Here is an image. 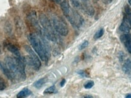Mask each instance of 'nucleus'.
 <instances>
[{
    "instance_id": "obj_8",
    "label": "nucleus",
    "mask_w": 131,
    "mask_h": 98,
    "mask_svg": "<svg viewBox=\"0 0 131 98\" xmlns=\"http://www.w3.org/2000/svg\"><path fill=\"white\" fill-rule=\"evenodd\" d=\"M121 42L125 46L127 51L131 54V36L129 33H124L120 36Z\"/></svg>"
},
{
    "instance_id": "obj_9",
    "label": "nucleus",
    "mask_w": 131,
    "mask_h": 98,
    "mask_svg": "<svg viewBox=\"0 0 131 98\" xmlns=\"http://www.w3.org/2000/svg\"><path fill=\"white\" fill-rule=\"evenodd\" d=\"M6 48L7 49V50L9 51L12 53L15 57L20 58V59L25 60V58L21 55L20 51H19L18 48L15 45L11 43H8L7 46H6Z\"/></svg>"
},
{
    "instance_id": "obj_29",
    "label": "nucleus",
    "mask_w": 131,
    "mask_h": 98,
    "mask_svg": "<svg viewBox=\"0 0 131 98\" xmlns=\"http://www.w3.org/2000/svg\"><path fill=\"white\" fill-rule=\"evenodd\" d=\"M83 1H89V0H83Z\"/></svg>"
},
{
    "instance_id": "obj_11",
    "label": "nucleus",
    "mask_w": 131,
    "mask_h": 98,
    "mask_svg": "<svg viewBox=\"0 0 131 98\" xmlns=\"http://www.w3.org/2000/svg\"><path fill=\"white\" fill-rule=\"evenodd\" d=\"M123 71L129 76H131V60L127 59L122 67Z\"/></svg>"
},
{
    "instance_id": "obj_7",
    "label": "nucleus",
    "mask_w": 131,
    "mask_h": 98,
    "mask_svg": "<svg viewBox=\"0 0 131 98\" xmlns=\"http://www.w3.org/2000/svg\"><path fill=\"white\" fill-rule=\"evenodd\" d=\"M119 30L124 33H129L131 30V19L128 16L124 15L123 19L119 27Z\"/></svg>"
},
{
    "instance_id": "obj_4",
    "label": "nucleus",
    "mask_w": 131,
    "mask_h": 98,
    "mask_svg": "<svg viewBox=\"0 0 131 98\" xmlns=\"http://www.w3.org/2000/svg\"><path fill=\"white\" fill-rule=\"evenodd\" d=\"M39 21L42 27V34L46 38L53 42L58 41V37L56 34L57 32L53 28L51 21H49L46 14L42 13L39 14Z\"/></svg>"
},
{
    "instance_id": "obj_19",
    "label": "nucleus",
    "mask_w": 131,
    "mask_h": 98,
    "mask_svg": "<svg viewBox=\"0 0 131 98\" xmlns=\"http://www.w3.org/2000/svg\"><path fill=\"white\" fill-rule=\"evenodd\" d=\"M77 73L79 75L82 76V77H84V78L89 77V75H88L84 71H83V70H80V71H77Z\"/></svg>"
},
{
    "instance_id": "obj_28",
    "label": "nucleus",
    "mask_w": 131,
    "mask_h": 98,
    "mask_svg": "<svg viewBox=\"0 0 131 98\" xmlns=\"http://www.w3.org/2000/svg\"><path fill=\"white\" fill-rule=\"evenodd\" d=\"M1 52H2V51H1V46L0 45V54H1Z\"/></svg>"
},
{
    "instance_id": "obj_18",
    "label": "nucleus",
    "mask_w": 131,
    "mask_h": 98,
    "mask_svg": "<svg viewBox=\"0 0 131 98\" xmlns=\"http://www.w3.org/2000/svg\"><path fill=\"white\" fill-rule=\"evenodd\" d=\"M6 87V84L4 82V80L2 78L0 77V91L4 90Z\"/></svg>"
},
{
    "instance_id": "obj_16",
    "label": "nucleus",
    "mask_w": 131,
    "mask_h": 98,
    "mask_svg": "<svg viewBox=\"0 0 131 98\" xmlns=\"http://www.w3.org/2000/svg\"><path fill=\"white\" fill-rule=\"evenodd\" d=\"M103 34H104V29H103V28H100L99 30L96 32V33L95 34L94 36V39L96 40V39L101 38V37L103 36Z\"/></svg>"
},
{
    "instance_id": "obj_10",
    "label": "nucleus",
    "mask_w": 131,
    "mask_h": 98,
    "mask_svg": "<svg viewBox=\"0 0 131 98\" xmlns=\"http://www.w3.org/2000/svg\"><path fill=\"white\" fill-rule=\"evenodd\" d=\"M0 69L2 71L3 73L6 75V76L8 78V79L11 80V81H13L12 75H11L9 69H8L6 64H3L1 61H0Z\"/></svg>"
},
{
    "instance_id": "obj_23",
    "label": "nucleus",
    "mask_w": 131,
    "mask_h": 98,
    "mask_svg": "<svg viewBox=\"0 0 131 98\" xmlns=\"http://www.w3.org/2000/svg\"><path fill=\"white\" fill-rule=\"evenodd\" d=\"M65 83H66V79H62V81H61V83H60V86H61V87H63V86H64Z\"/></svg>"
},
{
    "instance_id": "obj_2",
    "label": "nucleus",
    "mask_w": 131,
    "mask_h": 98,
    "mask_svg": "<svg viewBox=\"0 0 131 98\" xmlns=\"http://www.w3.org/2000/svg\"><path fill=\"white\" fill-rule=\"evenodd\" d=\"M5 64L10 72L13 81L21 82L26 79L25 60L20 59L15 56H7L5 58Z\"/></svg>"
},
{
    "instance_id": "obj_14",
    "label": "nucleus",
    "mask_w": 131,
    "mask_h": 98,
    "mask_svg": "<svg viewBox=\"0 0 131 98\" xmlns=\"http://www.w3.org/2000/svg\"><path fill=\"white\" fill-rule=\"evenodd\" d=\"M47 78H41L40 79H38V81H35V82L34 83V87H35L36 89H41V88L42 87V86L47 82Z\"/></svg>"
},
{
    "instance_id": "obj_21",
    "label": "nucleus",
    "mask_w": 131,
    "mask_h": 98,
    "mask_svg": "<svg viewBox=\"0 0 131 98\" xmlns=\"http://www.w3.org/2000/svg\"><path fill=\"white\" fill-rule=\"evenodd\" d=\"M125 11L127 15L131 18V9L129 6H126L125 7Z\"/></svg>"
},
{
    "instance_id": "obj_6",
    "label": "nucleus",
    "mask_w": 131,
    "mask_h": 98,
    "mask_svg": "<svg viewBox=\"0 0 131 98\" xmlns=\"http://www.w3.org/2000/svg\"><path fill=\"white\" fill-rule=\"evenodd\" d=\"M51 22L55 31L62 36H66L69 33L68 27L66 23L61 18L58 16H53L51 18Z\"/></svg>"
},
{
    "instance_id": "obj_22",
    "label": "nucleus",
    "mask_w": 131,
    "mask_h": 98,
    "mask_svg": "<svg viewBox=\"0 0 131 98\" xmlns=\"http://www.w3.org/2000/svg\"><path fill=\"white\" fill-rule=\"evenodd\" d=\"M50 1H51L52 2L56 3V4H59L60 6H61L63 3H64L65 1H66L67 0H50Z\"/></svg>"
},
{
    "instance_id": "obj_24",
    "label": "nucleus",
    "mask_w": 131,
    "mask_h": 98,
    "mask_svg": "<svg viewBox=\"0 0 131 98\" xmlns=\"http://www.w3.org/2000/svg\"><path fill=\"white\" fill-rule=\"evenodd\" d=\"M84 97H87V98H92L93 96H92L91 95H86V96H83Z\"/></svg>"
},
{
    "instance_id": "obj_20",
    "label": "nucleus",
    "mask_w": 131,
    "mask_h": 98,
    "mask_svg": "<svg viewBox=\"0 0 131 98\" xmlns=\"http://www.w3.org/2000/svg\"><path fill=\"white\" fill-rule=\"evenodd\" d=\"M88 45H89V42H88V40H84V41L80 45L79 50H84V49L86 48Z\"/></svg>"
},
{
    "instance_id": "obj_25",
    "label": "nucleus",
    "mask_w": 131,
    "mask_h": 98,
    "mask_svg": "<svg viewBox=\"0 0 131 98\" xmlns=\"http://www.w3.org/2000/svg\"><path fill=\"white\" fill-rule=\"evenodd\" d=\"M126 98H131V93L127 94L126 96Z\"/></svg>"
},
{
    "instance_id": "obj_1",
    "label": "nucleus",
    "mask_w": 131,
    "mask_h": 98,
    "mask_svg": "<svg viewBox=\"0 0 131 98\" xmlns=\"http://www.w3.org/2000/svg\"><path fill=\"white\" fill-rule=\"evenodd\" d=\"M28 39L40 59L47 63L50 57V48L45 36L38 32H32L28 36Z\"/></svg>"
},
{
    "instance_id": "obj_13",
    "label": "nucleus",
    "mask_w": 131,
    "mask_h": 98,
    "mask_svg": "<svg viewBox=\"0 0 131 98\" xmlns=\"http://www.w3.org/2000/svg\"><path fill=\"white\" fill-rule=\"evenodd\" d=\"M70 2L75 8L82 10L85 1H83V0H70Z\"/></svg>"
},
{
    "instance_id": "obj_17",
    "label": "nucleus",
    "mask_w": 131,
    "mask_h": 98,
    "mask_svg": "<svg viewBox=\"0 0 131 98\" xmlns=\"http://www.w3.org/2000/svg\"><path fill=\"white\" fill-rule=\"evenodd\" d=\"M94 86V82L93 81H89L86 83L84 85V87L86 89H90L92 88Z\"/></svg>"
},
{
    "instance_id": "obj_15",
    "label": "nucleus",
    "mask_w": 131,
    "mask_h": 98,
    "mask_svg": "<svg viewBox=\"0 0 131 98\" xmlns=\"http://www.w3.org/2000/svg\"><path fill=\"white\" fill-rule=\"evenodd\" d=\"M58 93V90H57L56 87L54 85L50 86L45 90L44 93L45 94H55Z\"/></svg>"
},
{
    "instance_id": "obj_3",
    "label": "nucleus",
    "mask_w": 131,
    "mask_h": 98,
    "mask_svg": "<svg viewBox=\"0 0 131 98\" xmlns=\"http://www.w3.org/2000/svg\"><path fill=\"white\" fill-rule=\"evenodd\" d=\"M61 9L64 15L66 16L71 25L76 28L79 29L84 24V19L78 12L70 6L68 1H66L61 6Z\"/></svg>"
},
{
    "instance_id": "obj_5",
    "label": "nucleus",
    "mask_w": 131,
    "mask_h": 98,
    "mask_svg": "<svg viewBox=\"0 0 131 98\" xmlns=\"http://www.w3.org/2000/svg\"><path fill=\"white\" fill-rule=\"evenodd\" d=\"M24 48L26 53L29 54V57L25 58L26 63H28L35 71H38L41 66L40 57L29 45H25L24 46Z\"/></svg>"
},
{
    "instance_id": "obj_26",
    "label": "nucleus",
    "mask_w": 131,
    "mask_h": 98,
    "mask_svg": "<svg viewBox=\"0 0 131 98\" xmlns=\"http://www.w3.org/2000/svg\"><path fill=\"white\" fill-rule=\"evenodd\" d=\"M104 1H105L108 4V3H110L111 1H112V0H104Z\"/></svg>"
},
{
    "instance_id": "obj_27",
    "label": "nucleus",
    "mask_w": 131,
    "mask_h": 98,
    "mask_svg": "<svg viewBox=\"0 0 131 98\" xmlns=\"http://www.w3.org/2000/svg\"><path fill=\"white\" fill-rule=\"evenodd\" d=\"M128 3H129V5L130 6V7H131V0H128Z\"/></svg>"
},
{
    "instance_id": "obj_12",
    "label": "nucleus",
    "mask_w": 131,
    "mask_h": 98,
    "mask_svg": "<svg viewBox=\"0 0 131 98\" xmlns=\"http://www.w3.org/2000/svg\"><path fill=\"white\" fill-rule=\"evenodd\" d=\"M31 94H32V91L30 90L29 89H27V88H24V89H23L22 90L19 91L16 97L18 98L26 97L30 96Z\"/></svg>"
}]
</instances>
